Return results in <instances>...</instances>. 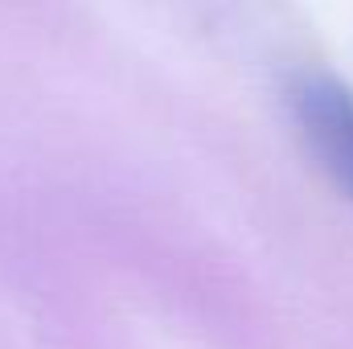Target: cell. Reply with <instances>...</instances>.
I'll use <instances>...</instances> for the list:
<instances>
[{"label": "cell", "instance_id": "6da1fadb", "mask_svg": "<svg viewBox=\"0 0 353 349\" xmlns=\"http://www.w3.org/2000/svg\"><path fill=\"white\" fill-rule=\"evenodd\" d=\"M288 99L312 157L353 197V90L333 74L312 70L292 83Z\"/></svg>", "mask_w": 353, "mask_h": 349}]
</instances>
